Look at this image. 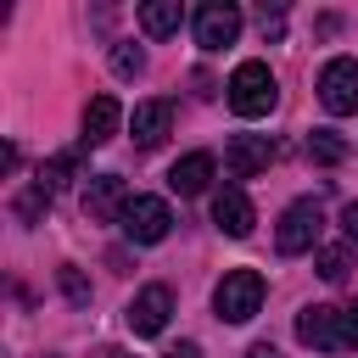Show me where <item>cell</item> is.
<instances>
[{
    "mask_svg": "<svg viewBox=\"0 0 358 358\" xmlns=\"http://www.w3.org/2000/svg\"><path fill=\"white\" fill-rule=\"evenodd\" d=\"M296 336L319 352H347L358 347V308H302Z\"/></svg>",
    "mask_w": 358,
    "mask_h": 358,
    "instance_id": "1",
    "label": "cell"
},
{
    "mask_svg": "<svg viewBox=\"0 0 358 358\" xmlns=\"http://www.w3.org/2000/svg\"><path fill=\"white\" fill-rule=\"evenodd\" d=\"M229 106L241 112V117H268L274 112V101H280V90H274V73L263 67V62H241L235 73H229Z\"/></svg>",
    "mask_w": 358,
    "mask_h": 358,
    "instance_id": "2",
    "label": "cell"
},
{
    "mask_svg": "<svg viewBox=\"0 0 358 358\" xmlns=\"http://www.w3.org/2000/svg\"><path fill=\"white\" fill-rule=\"evenodd\" d=\"M213 308H218V319L246 324V319L263 308V274H257V268H229V274L218 280V291H213Z\"/></svg>",
    "mask_w": 358,
    "mask_h": 358,
    "instance_id": "3",
    "label": "cell"
},
{
    "mask_svg": "<svg viewBox=\"0 0 358 358\" xmlns=\"http://www.w3.org/2000/svg\"><path fill=\"white\" fill-rule=\"evenodd\" d=\"M123 235L134 241V246H157L162 235H168V224H173V213H168V201L162 196H134L129 207H123Z\"/></svg>",
    "mask_w": 358,
    "mask_h": 358,
    "instance_id": "4",
    "label": "cell"
},
{
    "mask_svg": "<svg viewBox=\"0 0 358 358\" xmlns=\"http://www.w3.org/2000/svg\"><path fill=\"white\" fill-rule=\"evenodd\" d=\"M319 224H324V213H319V201H291V207L280 213V229H274V246H280L285 257H296V252H308V246L319 241Z\"/></svg>",
    "mask_w": 358,
    "mask_h": 358,
    "instance_id": "5",
    "label": "cell"
},
{
    "mask_svg": "<svg viewBox=\"0 0 358 358\" xmlns=\"http://www.w3.org/2000/svg\"><path fill=\"white\" fill-rule=\"evenodd\" d=\"M319 101H324V112H336V117L358 112V62H352V56L324 62V73H319Z\"/></svg>",
    "mask_w": 358,
    "mask_h": 358,
    "instance_id": "6",
    "label": "cell"
},
{
    "mask_svg": "<svg viewBox=\"0 0 358 358\" xmlns=\"http://www.w3.org/2000/svg\"><path fill=\"white\" fill-rule=\"evenodd\" d=\"M235 34H241V11L229 0H207L196 11V45L201 50H224V45H235Z\"/></svg>",
    "mask_w": 358,
    "mask_h": 358,
    "instance_id": "7",
    "label": "cell"
},
{
    "mask_svg": "<svg viewBox=\"0 0 358 358\" xmlns=\"http://www.w3.org/2000/svg\"><path fill=\"white\" fill-rule=\"evenodd\" d=\"M134 196H129V185L117 179V173H95L90 185H84V213L95 218V224H112V218H123V207H129Z\"/></svg>",
    "mask_w": 358,
    "mask_h": 358,
    "instance_id": "8",
    "label": "cell"
},
{
    "mask_svg": "<svg viewBox=\"0 0 358 358\" xmlns=\"http://www.w3.org/2000/svg\"><path fill=\"white\" fill-rule=\"evenodd\" d=\"M274 162V140L268 134H235L229 145H224V168L235 173V179H252V173H263Z\"/></svg>",
    "mask_w": 358,
    "mask_h": 358,
    "instance_id": "9",
    "label": "cell"
},
{
    "mask_svg": "<svg viewBox=\"0 0 358 358\" xmlns=\"http://www.w3.org/2000/svg\"><path fill=\"white\" fill-rule=\"evenodd\" d=\"M168 313H173V291H168V285H145V291L129 302V330H134V336H157V330L168 324Z\"/></svg>",
    "mask_w": 358,
    "mask_h": 358,
    "instance_id": "10",
    "label": "cell"
},
{
    "mask_svg": "<svg viewBox=\"0 0 358 358\" xmlns=\"http://www.w3.org/2000/svg\"><path fill=\"white\" fill-rule=\"evenodd\" d=\"M213 224H218L224 235H252V201H246L241 185H224V190L213 196Z\"/></svg>",
    "mask_w": 358,
    "mask_h": 358,
    "instance_id": "11",
    "label": "cell"
},
{
    "mask_svg": "<svg viewBox=\"0 0 358 358\" xmlns=\"http://www.w3.org/2000/svg\"><path fill=\"white\" fill-rule=\"evenodd\" d=\"M117 123H123L117 95H95V101L84 106V145H106V140L117 134Z\"/></svg>",
    "mask_w": 358,
    "mask_h": 358,
    "instance_id": "12",
    "label": "cell"
},
{
    "mask_svg": "<svg viewBox=\"0 0 358 358\" xmlns=\"http://www.w3.org/2000/svg\"><path fill=\"white\" fill-rule=\"evenodd\" d=\"M207 179H213V157H207V151H190V157H179V162L168 168V185H173L179 196H201Z\"/></svg>",
    "mask_w": 358,
    "mask_h": 358,
    "instance_id": "13",
    "label": "cell"
},
{
    "mask_svg": "<svg viewBox=\"0 0 358 358\" xmlns=\"http://www.w3.org/2000/svg\"><path fill=\"white\" fill-rule=\"evenodd\" d=\"M168 123H173V106L168 101H140L134 106V145H162Z\"/></svg>",
    "mask_w": 358,
    "mask_h": 358,
    "instance_id": "14",
    "label": "cell"
},
{
    "mask_svg": "<svg viewBox=\"0 0 358 358\" xmlns=\"http://www.w3.org/2000/svg\"><path fill=\"white\" fill-rule=\"evenodd\" d=\"M179 0H145L140 6V28H145V39H168V34H179Z\"/></svg>",
    "mask_w": 358,
    "mask_h": 358,
    "instance_id": "15",
    "label": "cell"
},
{
    "mask_svg": "<svg viewBox=\"0 0 358 358\" xmlns=\"http://www.w3.org/2000/svg\"><path fill=\"white\" fill-rule=\"evenodd\" d=\"M308 157H313V162H341L347 145H341L330 129H313V134H308Z\"/></svg>",
    "mask_w": 358,
    "mask_h": 358,
    "instance_id": "16",
    "label": "cell"
},
{
    "mask_svg": "<svg viewBox=\"0 0 358 358\" xmlns=\"http://www.w3.org/2000/svg\"><path fill=\"white\" fill-rule=\"evenodd\" d=\"M140 67H145L140 45H112V73H117V78H134Z\"/></svg>",
    "mask_w": 358,
    "mask_h": 358,
    "instance_id": "17",
    "label": "cell"
},
{
    "mask_svg": "<svg viewBox=\"0 0 358 358\" xmlns=\"http://www.w3.org/2000/svg\"><path fill=\"white\" fill-rule=\"evenodd\" d=\"M319 274H324L330 285H341V280H347V252H341V246H324V252H319Z\"/></svg>",
    "mask_w": 358,
    "mask_h": 358,
    "instance_id": "18",
    "label": "cell"
},
{
    "mask_svg": "<svg viewBox=\"0 0 358 358\" xmlns=\"http://www.w3.org/2000/svg\"><path fill=\"white\" fill-rule=\"evenodd\" d=\"M62 291H67L73 302H90V285H84V274H78V268H62Z\"/></svg>",
    "mask_w": 358,
    "mask_h": 358,
    "instance_id": "19",
    "label": "cell"
},
{
    "mask_svg": "<svg viewBox=\"0 0 358 358\" xmlns=\"http://www.w3.org/2000/svg\"><path fill=\"white\" fill-rule=\"evenodd\" d=\"M257 28H263V39H280V34H285V17L263 6V11H257Z\"/></svg>",
    "mask_w": 358,
    "mask_h": 358,
    "instance_id": "20",
    "label": "cell"
},
{
    "mask_svg": "<svg viewBox=\"0 0 358 358\" xmlns=\"http://www.w3.org/2000/svg\"><path fill=\"white\" fill-rule=\"evenodd\" d=\"M341 229H347V241L358 246V201H347V207H341Z\"/></svg>",
    "mask_w": 358,
    "mask_h": 358,
    "instance_id": "21",
    "label": "cell"
},
{
    "mask_svg": "<svg viewBox=\"0 0 358 358\" xmlns=\"http://www.w3.org/2000/svg\"><path fill=\"white\" fill-rule=\"evenodd\" d=\"M168 358H201V347L196 341H179V347H168Z\"/></svg>",
    "mask_w": 358,
    "mask_h": 358,
    "instance_id": "22",
    "label": "cell"
},
{
    "mask_svg": "<svg viewBox=\"0 0 358 358\" xmlns=\"http://www.w3.org/2000/svg\"><path fill=\"white\" fill-rule=\"evenodd\" d=\"M246 358H280V352H274V347H268V341H257V347H252V352H246Z\"/></svg>",
    "mask_w": 358,
    "mask_h": 358,
    "instance_id": "23",
    "label": "cell"
},
{
    "mask_svg": "<svg viewBox=\"0 0 358 358\" xmlns=\"http://www.w3.org/2000/svg\"><path fill=\"white\" fill-rule=\"evenodd\" d=\"M106 358H117V352H106Z\"/></svg>",
    "mask_w": 358,
    "mask_h": 358,
    "instance_id": "24",
    "label": "cell"
}]
</instances>
